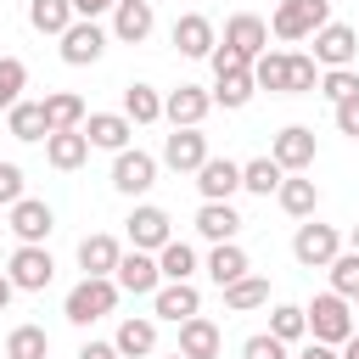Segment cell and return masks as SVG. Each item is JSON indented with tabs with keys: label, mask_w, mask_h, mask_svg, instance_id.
<instances>
[{
	"label": "cell",
	"mask_w": 359,
	"mask_h": 359,
	"mask_svg": "<svg viewBox=\"0 0 359 359\" xmlns=\"http://www.w3.org/2000/svg\"><path fill=\"white\" fill-rule=\"evenodd\" d=\"M112 309H118V280H112V275H84V280L62 297L67 325H95V320H107Z\"/></svg>",
	"instance_id": "obj_1"
},
{
	"label": "cell",
	"mask_w": 359,
	"mask_h": 359,
	"mask_svg": "<svg viewBox=\"0 0 359 359\" xmlns=\"http://www.w3.org/2000/svg\"><path fill=\"white\" fill-rule=\"evenodd\" d=\"M303 314H309V337H314V342L342 348V342L353 337V303H348L342 292H320L314 303H303Z\"/></svg>",
	"instance_id": "obj_2"
},
{
	"label": "cell",
	"mask_w": 359,
	"mask_h": 359,
	"mask_svg": "<svg viewBox=\"0 0 359 359\" xmlns=\"http://www.w3.org/2000/svg\"><path fill=\"white\" fill-rule=\"evenodd\" d=\"M342 252V230L337 224H320L314 213L297 224V236H292V258L303 264V269H325L331 258Z\"/></svg>",
	"instance_id": "obj_3"
},
{
	"label": "cell",
	"mask_w": 359,
	"mask_h": 359,
	"mask_svg": "<svg viewBox=\"0 0 359 359\" xmlns=\"http://www.w3.org/2000/svg\"><path fill=\"white\" fill-rule=\"evenodd\" d=\"M325 22H331V0H280L269 17V34L275 39H309Z\"/></svg>",
	"instance_id": "obj_4"
},
{
	"label": "cell",
	"mask_w": 359,
	"mask_h": 359,
	"mask_svg": "<svg viewBox=\"0 0 359 359\" xmlns=\"http://www.w3.org/2000/svg\"><path fill=\"white\" fill-rule=\"evenodd\" d=\"M6 275H11L17 292H45V286L56 280V258H50L39 241H17V252L6 258Z\"/></svg>",
	"instance_id": "obj_5"
},
{
	"label": "cell",
	"mask_w": 359,
	"mask_h": 359,
	"mask_svg": "<svg viewBox=\"0 0 359 359\" xmlns=\"http://www.w3.org/2000/svg\"><path fill=\"white\" fill-rule=\"evenodd\" d=\"M107 39H112V34H107L95 17H73V22L62 28V62H67V67H90V62H101Z\"/></svg>",
	"instance_id": "obj_6"
},
{
	"label": "cell",
	"mask_w": 359,
	"mask_h": 359,
	"mask_svg": "<svg viewBox=\"0 0 359 359\" xmlns=\"http://www.w3.org/2000/svg\"><path fill=\"white\" fill-rule=\"evenodd\" d=\"M151 185H157V157H151V151H140V146L112 151V191H123V196H146Z\"/></svg>",
	"instance_id": "obj_7"
},
{
	"label": "cell",
	"mask_w": 359,
	"mask_h": 359,
	"mask_svg": "<svg viewBox=\"0 0 359 359\" xmlns=\"http://www.w3.org/2000/svg\"><path fill=\"white\" fill-rule=\"evenodd\" d=\"M314 151H320V140H314V129H309V123H286V129L269 140V157H275L286 174L314 168Z\"/></svg>",
	"instance_id": "obj_8"
},
{
	"label": "cell",
	"mask_w": 359,
	"mask_h": 359,
	"mask_svg": "<svg viewBox=\"0 0 359 359\" xmlns=\"http://www.w3.org/2000/svg\"><path fill=\"white\" fill-rule=\"evenodd\" d=\"M112 280H118V292H129V297H151V292L163 286V269H157V252H140V247H129V252L118 258V269H112Z\"/></svg>",
	"instance_id": "obj_9"
},
{
	"label": "cell",
	"mask_w": 359,
	"mask_h": 359,
	"mask_svg": "<svg viewBox=\"0 0 359 359\" xmlns=\"http://www.w3.org/2000/svg\"><path fill=\"white\" fill-rule=\"evenodd\" d=\"M309 39H314V62L320 67H353V56H359V28H348V22H325Z\"/></svg>",
	"instance_id": "obj_10"
},
{
	"label": "cell",
	"mask_w": 359,
	"mask_h": 359,
	"mask_svg": "<svg viewBox=\"0 0 359 359\" xmlns=\"http://www.w3.org/2000/svg\"><path fill=\"white\" fill-rule=\"evenodd\" d=\"M208 112H213V95H208L202 84H174V90L163 95V118H168L174 129H202Z\"/></svg>",
	"instance_id": "obj_11"
},
{
	"label": "cell",
	"mask_w": 359,
	"mask_h": 359,
	"mask_svg": "<svg viewBox=\"0 0 359 359\" xmlns=\"http://www.w3.org/2000/svg\"><path fill=\"white\" fill-rule=\"evenodd\" d=\"M6 224H11L17 241H39V247H45V236L56 230V213H50V202H39V196H17V202L6 208Z\"/></svg>",
	"instance_id": "obj_12"
},
{
	"label": "cell",
	"mask_w": 359,
	"mask_h": 359,
	"mask_svg": "<svg viewBox=\"0 0 359 359\" xmlns=\"http://www.w3.org/2000/svg\"><path fill=\"white\" fill-rule=\"evenodd\" d=\"M123 230H129V247H140V252H157V247L174 236V219H168L157 202H135V213L123 219Z\"/></svg>",
	"instance_id": "obj_13"
},
{
	"label": "cell",
	"mask_w": 359,
	"mask_h": 359,
	"mask_svg": "<svg viewBox=\"0 0 359 359\" xmlns=\"http://www.w3.org/2000/svg\"><path fill=\"white\" fill-rule=\"evenodd\" d=\"M174 50L180 56H191V62H202V56H213V45H219V28L202 17V11H185V17H174Z\"/></svg>",
	"instance_id": "obj_14"
},
{
	"label": "cell",
	"mask_w": 359,
	"mask_h": 359,
	"mask_svg": "<svg viewBox=\"0 0 359 359\" xmlns=\"http://www.w3.org/2000/svg\"><path fill=\"white\" fill-rule=\"evenodd\" d=\"M208 157H213V151H208V135H202V129H174V135H163V163H168L174 174H196Z\"/></svg>",
	"instance_id": "obj_15"
},
{
	"label": "cell",
	"mask_w": 359,
	"mask_h": 359,
	"mask_svg": "<svg viewBox=\"0 0 359 359\" xmlns=\"http://www.w3.org/2000/svg\"><path fill=\"white\" fill-rule=\"evenodd\" d=\"M191 314H202V292L191 286V280H163L157 292H151V320H191Z\"/></svg>",
	"instance_id": "obj_16"
},
{
	"label": "cell",
	"mask_w": 359,
	"mask_h": 359,
	"mask_svg": "<svg viewBox=\"0 0 359 359\" xmlns=\"http://www.w3.org/2000/svg\"><path fill=\"white\" fill-rule=\"evenodd\" d=\"M112 348H118V359H151V353H157V320H151V314H129V320H118Z\"/></svg>",
	"instance_id": "obj_17"
},
{
	"label": "cell",
	"mask_w": 359,
	"mask_h": 359,
	"mask_svg": "<svg viewBox=\"0 0 359 359\" xmlns=\"http://www.w3.org/2000/svg\"><path fill=\"white\" fill-rule=\"evenodd\" d=\"M219 45H230V50H241L252 62L258 50H269V22L252 17V11H236V17H224V39Z\"/></svg>",
	"instance_id": "obj_18"
},
{
	"label": "cell",
	"mask_w": 359,
	"mask_h": 359,
	"mask_svg": "<svg viewBox=\"0 0 359 359\" xmlns=\"http://www.w3.org/2000/svg\"><path fill=\"white\" fill-rule=\"evenodd\" d=\"M196 191H202V202H230V196L241 191V163L208 157V163L196 168Z\"/></svg>",
	"instance_id": "obj_19"
},
{
	"label": "cell",
	"mask_w": 359,
	"mask_h": 359,
	"mask_svg": "<svg viewBox=\"0 0 359 359\" xmlns=\"http://www.w3.org/2000/svg\"><path fill=\"white\" fill-rule=\"evenodd\" d=\"M84 140L90 146H101V151H123L129 146V135H135V123L123 118V112H84Z\"/></svg>",
	"instance_id": "obj_20"
},
{
	"label": "cell",
	"mask_w": 359,
	"mask_h": 359,
	"mask_svg": "<svg viewBox=\"0 0 359 359\" xmlns=\"http://www.w3.org/2000/svg\"><path fill=\"white\" fill-rule=\"evenodd\" d=\"M219 348H224V337H219V325L208 314L180 320V348L174 353H185V359H219Z\"/></svg>",
	"instance_id": "obj_21"
},
{
	"label": "cell",
	"mask_w": 359,
	"mask_h": 359,
	"mask_svg": "<svg viewBox=\"0 0 359 359\" xmlns=\"http://www.w3.org/2000/svg\"><path fill=\"white\" fill-rule=\"evenodd\" d=\"M213 107H224V112H241L252 95H258V84H252V62L247 67H230V73H213Z\"/></svg>",
	"instance_id": "obj_22"
},
{
	"label": "cell",
	"mask_w": 359,
	"mask_h": 359,
	"mask_svg": "<svg viewBox=\"0 0 359 359\" xmlns=\"http://www.w3.org/2000/svg\"><path fill=\"white\" fill-rule=\"evenodd\" d=\"M151 22H157L151 0H118L112 6V39H123V45H140L151 34Z\"/></svg>",
	"instance_id": "obj_23"
},
{
	"label": "cell",
	"mask_w": 359,
	"mask_h": 359,
	"mask_svg": "<svg viewBox=\"0 0 359 359\" xmlns=\"http://www.w3.org/2000/svg\"><path fill=\"white\" fill-rule=\"evenodd\" d=\"M84 157H90L84 129H56V135H45V163H50V168L73 174V168H84Z\"/></svg>",
	"instance_id": "obj_24"
},
{
	"label": "cell",
	"mask_w": 359,
	"mask_h": 359,
	"mask_svg": "<svg viewBox=\"0 0 359 359\" xmlns=\"http://www.w3.org/2000/svg\"><path fill=\"white\" fill-rule=\"evenodd\" d=\"M196 236L202 241H236L241 236V213L230 202H202L196 208Z\"/></svg>",
	"instance_id": "obj_25"
},
{
	"label": "cell",
	"mask_w": 359,
	"mask_h": 359,
	"mask_svg": "<svg viewBox=\"0 0 359 359\" xmlns=\"http://www.w3.org/2000/svg\"><path fill=\"white\" fill-rule=\"evenodd\" d=\"M118 258H123V247H118L107 230H95V236L79 241V269H84V275H112Z\"/></svg>",
	"instance_id": "obj_26"
},
{
	"label": "cell",
	"mask_w": 359,
	"mask_h": 359,
	"mask_svg": "<svg viewBox=\"0 0 359 359\" xmlns=\"http://www.w3.org/2000/svg\"><path fill=\"white\" fill-rule=\"evenodd\" d=\"M6 135H11V140H45V135H50L45 101H17V107H6Z\"/></svg>",
	"instance_id": "obj_27"
},
{
	"label": "cell",
	"mask_w": 359,
	"mask_h": 359,
	"mask_svg": "<svg viewBox=\"0 0 359 359\" xmlns=\"http://www.w3.org/2000/svg\"><path fill=\"white\" fill-rule=\"evenodd\" d=\"M275 202H280L292 219H309V213L320 208V185H314V180H303V174H286V180L275 185Z\"/></svg>",
	"instance_id": "obj_28"
},
{
	"label": "cell",
	"mask_w": 359,
	"mask_h": 359,
	"mask_svg": "<svg viewBox=\"0 0 359 359\" xmlns=\"http://www.w3.org/2000/svg\"><path fill=\"white\" fill-rule=\"evenodd\" d=\"M219 292H224V309H230V314H252V309H264V303H269V280H264V275H252V269H247L241 280L219 286Z\"/></svg>",
	"instance_id": "obj_29"
},
{
	"label": "cell",
	"mask_w": 359,
	"mask_h": 359,
	"mask_svg": "<svg viewBox=\"0 0 359 359\" xmlns=\"http://www.w3.org/2000/svg\"><path fill=\"white\" fill-rule=\"evenodd\" d=\"M252 264H247V252L236 247V241H213V252H208V280L213 286H230V280H241Z\"/></svg>",
	"instance_id": "obj_30"
},
{
	"label": "cell",
	"mask_w": 359,
	"mask_h": 359,
	"mask_svg": "<svg viewBox=\"0 0 359 359\" xmlns=\"http://www.w3.org/2000/svg\"><path fill=\"white\" fill-rule=\"evenodd\" d=\"M157 269H163V280H191V275H196V247L180 241V236H168V241L157 247Z\"/></svg>",
	"instance_id": "obj_31"
},
{
	"label": "cell",
	"mask_w": 359,
	"mask_h": 359,
	"mask_svg": "<svg viewBox=\"0 0 359 359\" xmlns=\"http://www.w3.org/2000/svg\"><path fill=\"white\" fill-rule=\"evenodd\" d=\"M45 123H50V135H56V129H79V123H84V95L50 90V95H45Z\"/></svg>",
	"instance_id": "obj_32"
},
{
	"label": "cell",
	"mask_w": 359,
	"mask_h": 359,
	"mask_svg": "<svg viewBox=\"0 0 359 359\" xmlns=\"http://www.w3.org/2000/svg\"><path fill=\"white\" fill-rule=\"evenodd\" d=\"M67 22H73V0H28V28L34 34H56L62 39Z\"/></svg>",
	"instance_id": "obj_33"
},
{
	"label": "cell",
	"mask_w": 359,
	"mask_h": 359,
	"mask_svg": "<svg viewBox=\"0 0 359 359\" xmlns=\"http://www.w3.org/2000/svg\"><path fill=\"white\" fill-rule=\"evenodd\" d=\"M320 90V62L309 50H286V95H314Z\"/></svg>",
	"instance_id": "obj_34"
},
{
	"label": "cell",
	"mask_w": 359,
	"mask_h": 359,
	"mask_svg": "<svg viewBox=\"0 0 359 359\" xmlns=\"http://www.w3.org/2000/svg\"><path fill=\"white\" fill-rule=\"evenodd\" d=\"M280 180H286V168H280L275 157H252V163H241V191H252V196H275Z\"/></svg>",
	"instance_id": "obj_35"
},
{
	"label": "cell",
	"mask_w": 359,
	"mask_h": 359,
	"mask_svg": "<svg viewBox=\"0 0 359 359\" xmlns=\"http://www.w3.org/2000/svg\"><path fill=\"white\" fill-rule=\"evenodd\" d=\"M6 359H50V337H45V325H11V337H6Z\"/></svg>",
	"instance_id": "obj_36"
},
{
	"label": "cell",
	"mask_w": 359,
	"mask_h": 359,
	"mask_svg": "<svg viewBox=\"0 0 359 359\" xmlns=\"http://www.w3.org/2000/svg\"><path fill=\"white\" fill-rule=\"evenodd\" d=\"M252 84L269 95H286V50H258L252 56Z\"/></svg>",
	"instance_id": "obj_37"
},
{
	"label": "cell",
	"mask_w": 359,
	"mask_h": 359,
	"mask_svg": "<svg viewBox=\"0 0 359 359\" xmlns=\"http://www.w3.org/2000/svg\"><path fill=\"white\" fill-rule=\"evenodd\" d=\"M123 118H129V123H157V118H163V95H157L151 84H129V90H123Z\"/></svg>",
	"instance_id": "obj_38"
},
{
	"label": "cell",
	"mask_w": 359,
	"mask_h": 359,
	"mask_svg": "<svg viewBox=\"0 0 359 359\" xmlns=\"http://www.w3.org/2000/svg\"><path fill=\"white\" fill-rule=\"evenodd\" d=\"M269 337H280V342H303V337H309V314H303V303H275V309H269Z\"/></svg>",
	"instance_id": "obj_39"
},
{
	"label": "cell",
	"mask_w": 359,
	"mask_h": 359,
	"mask_svg": "<svg viewBox=\"0 0 359 359\" xmlns=\"http://www.w3.org/2000/svg\"><path fill=\"white\" fill-rule=\"evenodd\" d=\"M325 269H331V292H342V297L353 303V297H359V252L348 247V252H337Z\"/></svg>",
	"instance_id": "obj_40"
},
{
	"label": "cell",
	"mask_w": 359,
	"mask_h": 359,
	"mask_svg": "<svg viewBox=\"0 0 359 359\" xmlns=\"http://www.w3.org/2000/svg\"><path fill=\"white\" fill-rule=\"evenodd\" d=\"M22 90H28V67H22L17 56H0V112H6V107H17V101H22Z\"/></svg>",
	"instance_id": "obj_41"
},
{
	"label": "cell",
	"mask_w": 359,
	"mask_h": 359,
	"mask_svg": "<svg viewBox=\"0 0 359 359\" xmlns=\"http://www.w3.org/2000/svg\"><path fill=\"white\" fill-rule=\"evenodd\" d=\"M320 95L337 107V101H348V95H359V73L353 67H325L320 73Z\"/></svg>",
	"instance_id": "obj_42"
},
{
	"label": "cell",
	"mask_w": 359,
	"mask_h": 359,
	"mask_svg": "<svg viewBox=\"0 0 359 359\" xmlns=\"http://www.w3.org/2000/svg\"><path fill=\"white\" fill-rule=\"evenodd\" d=\"M241 359H286V342H280V337H269V331H258V337H247V342H241Z\"/></svg>",
	"instance_id": "obj_43"
},
{
	"label": "cell",
	"mask_w": 359,
	"mask_h": 359,
	"mask_svg": "<svg viewBox=\"0 0 359 359\" xmlns=\"http://www.w3.org/2000/svg\"><path fill=\"white\" fill-rule=\"evenodd\" d=\"M331 112H337V135H348V140H359V95H348V101H337Z\"/></svg>",
	"instance_id": "obj_44"
},
{
	"label": "cell",
	"mask_w": 359,
	"mask_h": 359,
	"mask_svg": "<svg viewBox=\"0 0 359 359\" xmlns=\"http://www.w3.org/2000/svg\"><path fill=\"white\" fill-rule=\"evenodd\" d=\"M22 196V168L17 163H0V208H11Z\"/></svg>",
	"instance_id": "obj_45"
},
{
	"label": "cell",
	"mask_w": 359,
	"mask_h": 359,
	"mask_svg": "<svg viewBox=\"0 0 359 359\" xmlns=\"http://www.w3.org/2000/svg\"><path fill=\"white\" fill-rule=\"evenodd\" d=\"M118 0H73V17H107Z\"/></svg>",
	"instance_id": "obj_46"
},
{
	"label": "cell",
	"mask_w": 359,
	"mask_h": 359,
	"mask_svg": "<svg viewBox=\"0 0 359 359\" xmlns=\"http://www.w3.org/2000/svg\"><path fill=\"white\" fill-rule=\"evenodd\" d=\"M73 359H118V348H112V342H84Z\"/></svg>",
	"instance_id": "obj_47"
},
{
	"label": "cell",
	"mask_w": 359,
	"mask_h": 359,
	"mask_svg": "<svg viewBox=\"0 0 359 359\" xmlns=\"http://www.w3.org/2000/svg\"><path fill=\"white\" fill-rule=\"evenodd\" d=\"M297 359H342V353H337V348H331V342H314V337H309V348H303V353H297Z\"/></svg>",
	"instance_id": "obj_48"
},
{
	"label": "cell",
	"mask_w": 359,
	"mask_h": 359,
	"mask_svg": "<svg viewBox=\"0 0 359 359\" xmlns=\"http://www.w3.org/2000/svg\"><path fill=\"white\" fill-rule=\"evenodd\" d=\"M11 297H17V286H11V275H6V269H0V314H6V309H11Z\"/></svg>",
	"instance_id": "obj_49"
},
{
	"label": "cell",
	"mask_w": 359,
	"mask_h": 359,
	"mask_svg": "<svg viewBox=\"0 0 359 359\" xmlns=\"http://www.w3.org/2000/svg\"><path fill=\"white\" fill-rule=\"evenodd\" d=\"M337 353H342V359H359V325H353V337H348V342H342Z\"/></svg>",
	"instance_id": "obj_50"
},
{
	"label": "cell",
	"mask_w": 359,
	"mask_h": 359,
	"mask_svg": "<svg viewBox=\"0 0 359 359\" xmlns=\"http://www.w3.org/2000/svg\"><path fill=\"white\" fill-rule=\"evenodd\" d=\"M353 252H359V224H353Z\"/></svg>",
	"instance_id": "obj_51"
},
{
	"label": "cell",
	"mask_w": 359,
	"mask_h": 359,
	"mask_svg": "<svg viewBox=\"0 0 359 359\" xmlns=\"http://www.w3.org/2000/svg\"><path fill=\"white\" fill-rule=\"evenodd\" d=\"M168 359H185V353H168Z\"/></svg>",
	"instance_id": "obj_52"
},
{
	"label": "cell",
	"mask_w": 359,
	"mask_h": 359,
	"mask_svg": "<svg viewBox=\"0 0 359 359\" xmlns=\"http://www.w3.org/2000/svg\"><path fill=\"white\" fill-rule=\"evenodd\" d=\"M353 303H359V297H353Z\"/></svg>",
	"instance_id": "obj_53"
}]
</instances>
